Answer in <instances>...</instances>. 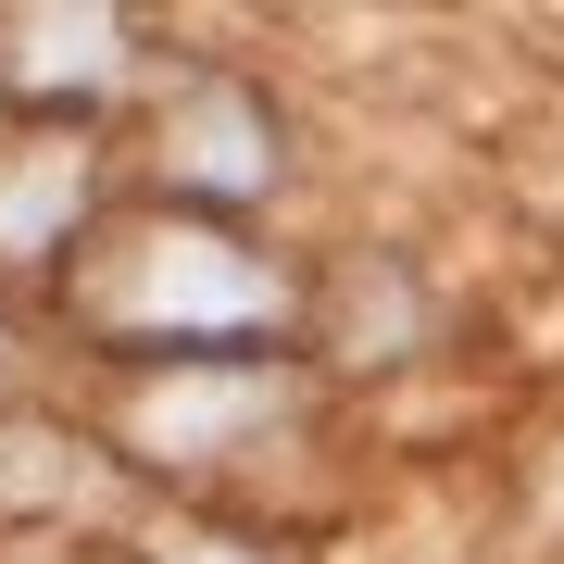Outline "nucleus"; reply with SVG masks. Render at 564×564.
Listing matches in <instances>:
<instances>
[{
    "mask_svg": "<svg viewBox=\"0 0 564 564\" xmlns=\"http://www.w3.org/2000/svg\"><path fill=\"white\" fill-rule=\"evenodd\" d=\"M76 314L151 351H202V339H263L289 314L276 263H251L214 214H113L76 239Z\"/></svg>",
    "mask_w": 564,
    "mask_h": 564,
    "instance_id": "1",
    "label": "nucleus"
},
{
    "mask_svg": "<svg viewBox=\"0 0 564 564\" xmlns=\"http://www.w3.org/2000/svg\"><path fill=\"white\" fill-rule=\"evenodd\" d=\"M276 188V126L239 76H188L163 101V202L176 214H239Z\"/></svg>",
    "mask_w": 564,
    "mask_h": 564,
    "instance_id": "2",
    "label": "nucleus"
},
{
    "mask_svg": "<svg viewBox=\"0 0 564 564\" xmlns=\"http://www.w3.org/2000/svg\"><path fill=\"white\" fill-rule=\"evenodd\" d=\"M188 564H251V552H226V540H188Z\"/></svg>",
    "mask_w": 564,
    "mask_h": 564,
    "instance_id": "3",
    "label": "nucleus"
}]
</instances>
